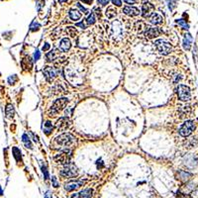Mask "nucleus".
<instances>
[{
    "label": "nucleus",
    "mask_w": 198,
    "mask_h": 198,
    "mask_svg": "<svg viewBox=\"0 0 198 198\" xmlns=\"http://www.w3.org/2000/svg\"><path fill=\"white\" fill-rule=\"evenodd\" d=\"M45 198H52V195H51V193H50L49 191H47V193L45 194Z\"/></svg>",
    "instance_id": "nucleus-41"
},
{
    "label": "nucleus",
    "mask_w": 198,
    "mask_h": 198,
    "mask_svg": "<svg viewBox=\"0 0 198 198\" xmlns=\"http://www.w3.org/2000/svg\"><path fill=\"white\" fill-rule=\"evenodd\" d=\"M40 57H41L40 52H39V51H36L35 54H34V59H35V61H38V60L40 59Z\"/></svg>",
    "instance_id": "nucleus-36"
},
{
    "label": "nucleus",
    "mask_w": 198,
    "mask_h": 198,
    "mask_svg": "<svg viewBox=\"0 0 198 198\" xmlns=\"http://www.w3.org/2000/svg\"><path fill=\"white\" fill-rule=\"evenodd\" d=\"M177 96L178 99L181 101H189L191 99L190 88L186 85L180 84L177 87Z\"/></svg>",
    "instance_id": "nucleus-7"
},
{
    "label": "nucleus",
    "mask_w": 198,
    "mask_h": 198,
    "mask_svg": "<svg viewBox=\"0 0 198 198\" xmlns=\"http://www.w3.org/2000/svg\"><path fill=\"white\" fill-rule=\"evenodd\" d=\"M68 15H70V18L72 19V21H74V22L80 20V18H81V13L79 11H77L76 9H70Z\"/></svg>",
    "instance_id": "nucleus-17"
},
{
    "label": "nucleus",
    "mask_w": 198,
    "mask_h": 198,
    "mask_svg": "<svg viewBox=\"0 0 198 198\" xmlns=\"http://www.w3.org/2000/svg\"><path fill=\"white\" fill-rule=\"evenodd\" d=\"M5 114H6V117L8 119H12L14 117V114H15V110H14V107L11 104H8L5 108Z\"/></svg>",
    "instance_id": "nucleus-18"
},
{
    "label": "nucleus",
    "mask_w": 198,
    "mask_h": 198,
    "mask_svg": "<svg viewBox=\"0 0 198 198\" xmlns=\"http://www.w3.org/2000/svg\"><path fill=\"white\" fill-rule=\"evenodd\" d=\"M22 141H23V143H24L26 148H33V145H32V143H31V140H30V138L28 137L27 134H24L22 136Z\"/></svg>",
    "instance_id": "nucleus-21"
},
{
    "label": "nucleus",
    "mask_w": 198,
    "mask_h": 198,
    "mask_svg": "<svg viewBox=\"0 0 198 198\" xmlns=\"http://www.w3.org/2000/svg\"><path fill=\"white\" fill-rule=\"evenodd\" d=\"M68 103V99L66 97H62V98H59L54 102V104L52 105L51 109H50V115H57L59 114L60 112L62 111L64 109V107L66 106V104Z\"/></svg>",
    "instance_id": "nucleus-2"
},
{
    "label": "nucleus",
    "mask_w": 198,
    "mask_h": 198,
    "mask_svg": "<svg viewBox=\"0 0 198 198\" xmlns=\"http://www.w3.org/2000/svg\"><path fill=\"white\" fill-rule=\"evenodd\" d=\"M155 46H156L157 50L160 52V54L163 56H167L173 52V47L169 43L165 42L163 40H158L155 42Z\"/></svg>",
    "instance_id": "nucleus-5"
},
{
    "label": "nucleus",
    "mask_w": 198,
    "mask_h": 198,
    "mask_svg": "<svg viewBox=\"0 0 198 198\" xmlns=\"http://www.w3.org/2000/svg\"><path fill=\"white\" fill-rule=\"evenodd\" d=\"M161 31L159 28L157 27H147L145 31V36L148 39H153V38H156V37H159L161 35Z\"/></svg>",
    "instance_id": "nucleus-10"
},
{
    "label": "nucleus",
    "mask_w": 198,
    "mask_h": 198,
    "mask_svg": "<svg viewBox=\"0 0 198 198\" xmlns=\"http://www.w3.org/2000/svg\"><path fill=\"white\" fill-rule=\"evenodd\" d=\"M110 35L113 37L114 40H120L123 35V25L121 21L115 20L111 24V33Z\"/></svg>",
    "instance_id": "nucleus-3"
},
{
    "label": "nucleus",
    "mask_w": 198,
    "mask_h": 198,
    "mask_svg": "<svg viewBox=\"0 0 198 198\" xmlns=\"http://www.w3.org/2000/svg\"><path fill=\"white\" fill-rule=\"evenodd\" d=\"M96 21V18H95V15H94V13H90L89 15H88L87 19H86V22L88 25H93L94 23H95Z\"/></svg>",
    "instance_id": "nucleus-26"
},
{
    "label": "nucleus",
    "mask_w": 198,
    "mask_h": 198,
    "mask_svg": "<svg viewBox=\"0 0 198 198\" xmlns=\"http://www.w3.org/2000/svg\"><path fill=\"white\" fill-rule=\"evenodd\" d=\"M191 42H192V38H191L190 34H186L185 37H184V40H183V47L184 49L188 51L191 47Z\"/></svg>",
    "instance_id": "nucleus-20"
},
{
    "label": "nucleus",
    "mask_w": 198,
    "mask_h": 198,
    "mask_svg": "<svg viewBox=\"0 0 198 198\" xmlns=\"http://www.w3.org/2000/svg\"><path fill=\"white\" fill-rule=\"evenodd\" d=\"M84 184L83 181H78V180H70L68 181V183L66 184L64 188H66V191H74V190H76L78 189L80 186H82Z\"/></svg>",
    "instance_id": "nucleus-12"
},
{
    "label": "nucleus",
    "mask_w": 198,
    "mask_h": 198,
    "mask_svg": "<svg viewBox=\"0 0 198 198\" xmlns=\"http://www.w3.org/2000/svg\"><path fill=\"white\" fill-rule=\"evenodd\" d=\"M43 72H44L45 77L47 78V80L53 81L54 78H55L58 75V74H59V70L52 68V66H46V68L43 70Z\"/></svg>",
    "instance_id": "nucleus-8"
},
{
    "label": "nucleus",
    "mask_w": 198,
    "mask_h": 198,
    "mask_svg": "<svg viewBox=\"0 0 198 198\" xmlns=\"http://www.w3.org/2000/svg\"><path fill=\"white\" fill-rule=\"evenodd\" d=\"M41 169H42V171H43V173H44V175H45V179H49V173H48V171H47V167H46V165H43L42 163H41Z\"/></svg>",
    "instance_id": "nucleus-28"
},
{
    "label": "nucleus",
    "mask_w": 198,
    "mask_h": 198,
    "mask_svg": "<svg viewBox=\"0 0 198 198\" xmlns=\"http://www.w3.org/2000/svg\"><path fill=\"white\" fill-rule=\"evenodd\" d=\"M105 14H106L107 18L112 19V18H114V17L116 16V14H117V10H116V8L114 7V6H110V7L107 8L106 13H105Z\"/></svg>",
    "instance_id": "nucleus-19"
},
{
    "label": "nucleus",
    "mask_w": 198,
    "mask_h": 198,
    "mask_svg": "<svg viewBox=\"0 0 198 198\" xmlns=\"http://www.w3.org/2000/svg\"><path fill=\"white\" fill-rule=\"evenodd\" d=\"M79 1L83 2V3H85V4H88V5H91V4L93 3V0H79Z\"/></svg>",
    "instance_id": "nucleus-38"
},
{
    "label": "nucleus",
    "mask_w": 198,
    "mask_h": 198,
    "mask_svg": "<svg viewBox=\"0 0 198 198\" xmlns=\"http://www.w3.org/2000/svg\"><path fill=\"white\" fill-rule=\"evenodd\" d=\"M150 21L152 24L154 25H161V23H163V17L161 16L160 14H158V13H153L152 16L150 17Z\"/></svg>",
    "instance_id": "nucleus-16"
},
{
    "label": "nucleus",
    "mask_w": 198,
    "mask_h": 198,
    "mask_svg": "<svg viewBox=\"0 0 198 198\" xmlns=\"http://www.w3.org/2000/svg\"><path fill=\"white\" fill-rule=\"evenodd\" d=\"M46 58H47V61L48 62H53L58 58V55H57V53H56V51H52V52H49V53L47 54Z\"/></svg>",
    "instance_id": "nucleus-23"
},
{
    "label": "nucleus",
    "mask_w": 198,
    "mask_h": 198,
    "mask_svg": "<svg viewBox=\"0 0 198 198\" xmlns=\"http://www.w3.org/2000/svg\"><path fill=\"white\" fill-rule=\"evenodd\" d=\"M66 33H68L70 37L74 38L75 35L77 34V32H76V30H75L74 27H68V28H66Z\"/></svg>",
    "instance_id": "nucleus-27"
},
{
    "label": "nucleus",
    "mask_w": 198,
    "mask_h": 198,
    "mask_svg": "<svg viewBox=\"0 0 198 198\" xmlns=\"http://www.w3.org/2000/svg\"><path fill=\"white\" fill-rule=\"evenodd\" d=\"M60 175L62 176V177H66V178L74 177V176L77 175V167H75V165L72 163H68V165H64V169L61 171Z\"/></svg>",
    "instance_id": "nucleus-4"
},
{
    "label": "nucleus",
    "mask_w": 198,
    "mask_h": 198,
    "mask_svg": "<svg viewBox=\"0 0 198 198\" xmlns=\"http://www.w3.org/2000/svg\"><path fill=\"white\" fill-rule=\"evenodd\" d=\"M55 160L57 163H61V165H68V163H70V155H68V152H62L61 153V154L57 155V156L55 157Z\"/></svg>",
    "instance_id": "nucleus-11"
},
{
    "label": "nucleus",
    "mask_w": 198,
    "mask_h": 198,
    "mask_svg": "<svg viewBox=\"0 0 198 198\" xmlns=\"http://www.w3.org/2000/svg\"><path fill=\"white\" fill-rule=\"evenodd\" d=\"M76 26H77V27H80L81 29H85V28H86V26H85V24H84V23H83V22H79V23H77Z\"/></svg>",
    "instance_id": "nucleus-39"
},
{
    "label": "nucleus",
    "mask_w": 198,
    "mask_h": 198,
    "mask_svg": "<svg viewBox=\"0 0 198 198\" xmlns=\"http://www.w3.org/2000/svg\"><path fill=\"white\" fill-rule=\"evenodd\" d=\"M53 125H52L51 122H46L45 123V126H44V132L46 133V135H50L53 131Z\"/></svg>",
    "instance_id": "nucleus-24"
},
{
    "label": "nucleus",
    "mask_w": 198,
    "mask_h": 198,
    "mask_svg": "<svg viewBox=\"0 0 198 198\" xmlns=\"http://www.w3.org/2000/svg\"><path fill=\"white\" fill-rule=\"evenodd\" d=\"M190 176H191L190 173H186V171H179V173H178V177H179V179L183 180V181H185V180H187L189 177H190Z\"/></svg>",
    "instance_id": "nucleus-25"
},
{
    "label": "nucleus",
    "mask_w": 198,
    "mask_h": 198,
    "mask_svg": "<svg viewBox=\"0 0 198 198\" xmlns=\"http://www.w3.org/2000/svg\"><path fill=\"white\" fill-rule=\"evenodd\" d=\"M18 79V77H17V75L16 74H14V75H12V76H10L9 78H8V82L10 83V84H14L15 83V81Z\"/></svg>",
    "instance_id": "nucleus-30"
},
{
    "label": "nucleus",
    "mask_w": 198,
    "mask_h": 198,
    "mask_svg": "<svg viewBox=\"0 0 198 198\" xmlns=\"http://www.w3.org/2000/svg\"><path fill=\"white\" fill-rule=\"evenodd\" d=\"M108 1H109V0H108Z\"/></svg>",
    "instance_id": "nucleus-44"
},
{
    "label": "nucleus",
    "mask_w": 198,
    "mask_h": 198,
    "mask_svg": "<svg viewBox=\"0 0 198 198\" xmlns=\"http://www.w3.org/2000/svg\"><path fill=\"white\" fill-rule=\"evenodd\" d=\"M70 120H68V118H66V117H62V118H60V119L58 120L57 128H58V130H60V131H64V130H66L68 127H70Z\"/></svg>",
    "instance_id": "nucleus-13"
},
{
    "label": "nucleus",
    "mask_w": 198,
    "mask_h": 198,
    "mask_svg": "<svg viewBox=\"0 0 198 198\" xmlns=\"http://www.w3.org/2000/svg\"><path fill=\"white\" fill-rule=\"evenodd\" d=\"M70 47H72V43L68 38H64L60 43V50L62 52H68L70 49Z\"/></svg>",
    "instance_id": "nucleus-15"
},
{
    "label": "nucleus",
    "mask_w": 198,
    "mask_h": 198,
    "mask_svg": "<svg viewBox=\"0 0 198 198\" xmlns=\"http://www.w3.org/2000/svg\"><path fill=\"white\" fill-rule=\"evenodd\" d=\"M125 2H126L127 4H135L137 3L138 0H124Z\"/></svg>",
    "instance_id": "nucleus-40"
},
{
    "label": "nucleus",
    "mask_w": 198,
    "mask_h": 198,
    "mask_svg": "<svg viewBox=\"0 0 198 198\" xmlns=\"http://www.w3.org/2000/svg\"><path fill=\"white\" fill-rule=\"evenodd\" d=\"M72 198H79V193H74V194H72Z\"/></svg>",
    "instance_id": "nucleus-42"
},
{
    "label": "nucleus",
    "mask_w": 198,
    "mask_h": 198,
    "mask_svg": "<svg viewBox=\"0 0 198 198\" xmlns=\"http://www.w3.org/2000/svg\"><path fill=\"white\" fill-rule=\"evenodd\" d=\"M66 1H68V0H59L60 3H62V2H66Z\"/></svg>",
    "instance_id": "nucleus-43"
},
{
    "label": "nucleus",
    "mask_w": 198,
    "mask_h": 198,
    "mask_svg": "<svg viewBox=\"0 0 198 198\" xmlns=\"http://www.w3.org/2000/svg\"><path fill=\"white\" fill-rule=\"evenodd\" d=\"M176 23H177V24L179 25V26H181V27L183 28V29H185V30L188 29V24H186L185 21H183V20H181V19H180V20H177V21H176Z\"/></svg>",
    "instance_id": "nucleus-29"
},
{
    "label": "nucleus",
    "mask_w": 198,
    "mask_h": 198,
    "mask_svg": "<svg viewBox=\"0 0 198 198\" xmlns=\"http://www.w3.org/2000/svg\"><path fill=\"white\" fill-rule=\"evenodd\" d=\"M39 28H40V25H39L38 23H37V24H36V23L34 22V23H33V25L31 26V31H37V30L39 29Z\"/></svg>",
    "instance_id": "nucleus-32"
},
{
    "label": "nucleus",
    "mask_w": 198,
    "mask_h": 198,
    "mask_svg": "<svg viewBox=\"0 0 198 198\" xmlns=\"http://www.w3.org/2000/svg\"><path fill=\"white\" fill-rule=\"evenodd\" d=\"M195 130V123L193 121H185L179 128V135L182 137H188Z\"/></svg>",
    "instance_id": "nucleus-6"
},
{
    "label": "nucleus",
    "mask_w": 198,
    "mask_h": 198,
    "mask_svg": "<svg viewBox=\"0 0 198 198\" xmlns=\"http://www.w3.org/2000/svg\"><path fill=\"white\" fill-rule=\"evenodd\" d=\"M112 3H113L115 6H118V7L122 5V1H121V0H112Z\"/></svg>",
    "instance_id": "nucleus-34"
},
{
    "label": "nucleus",
    "mask_w": 198,
    "mask_h": 198,
    "mask_svg": "<svg viewBox=\"0 0 198 198\" xmlns=\"http://www.w3.org/2000/svg\"><path fill=\"white\" fill-rule=\"evenodd\" d=\"M98 1V3L99 4H101V5L102 6H105V5H107V4H108V0H97Z\"/></svg>",
    "instance_id": "nucleus-37"
},
{
    "label": "nucleus",
    "mask_w": 198,
    "mask_h": 198,
    "mask_svg": "<svg viewBox=\"0 0 198 198\" xmlns=\"http://www.w3.org/2000/svg\"><path fill=\"white\" fill-rule=\"evenodd\" d=\"M92 189H84L79 193V198H91Z\"/></svg>",
    "instance_id": "nucleus-22"
},
{
    "label": "nucleus",
    "mask_w": 198,
    "mask_h": 198,
    "mask_svg": "<svg viewBox=\"0 0 198 198\" xmlns=\"http://www.w3.org/2000/svg\"><path fill=\"white\" fill-rule=\"evenodd\" d=\"M50 48H51V46H50V44H48V43H46V44H45V46H43L42 51H43V52H47V51H49Z\"/></svg>",
    "instance_id": "nucleus-35"
},
{
    "label": "nucleus",
    "mask_w": 198,
    "mask_h": 198,
    "mask_svg": "<svg viewBox=\"0 0 198 198\" xmlns=\"http://www.w3.org/2000/svg\"><path fill=\"white\" fill-rule=\"evenodd\" d=\"M76 6H77V7L79 8V9L81 10V12H83V13H84V14H87V13H88V10L86 9V8H84V7H83V6L81 5L80 3H76Z\"/></svg>",
    "instance_id": "nucleus-31"
},
{
    "label": "nucleus",
    "mask_w": 198,
    "mask_h": 198,
    "mask_svg": "<svg viewBox=\"0 0 198 198\" xmlns=\"http://www.w3.org/2000/svg\"><path fill=\"white\" fill-rule=\"evenodd\" d=\"M123 12L124 14L128 15L130 17H135L140 14V10L138 8L134 7V6H125L123 8Z\"/></svg>",
    "instance_id": "nucleus-14"
},
{
    "label": "nucleus",
    "mask_w": 198,
    "mask_h": 198,
    "mask_svg": "<svg viewBox=\"0 0 198 198\" xmlns=\"http://www.w3.org/2000/svg\"><path fill=\"white\" fill-rule=\"evenodd\" d=\"M75 142V138L70 134H62L55 139L54 143L61 148H68Z\"/></svg>",
    "instance_id": "nucleus-1"
},
{
    "label": "nucleus",
    "mask_w": 198,
    "mask_h": 198,
    "mask_svg": "<svg viewBox=\"0 0 198 198\" xmlns=\"http://www.w3.org/2000/svg\"><path fill=\"white\" fill-rule=\"evenodd\" d=\"M52 181H53V185H54V187H56V188H57V187H59V183H58L57 178H56L55 176H53V177H52Z\"/></svg>",
    "instance_id": "nucleus-33"
},
{
    "label": "nucleus",
    "mask_w": 198,
    "mask_h": 198,
    "mask_svg": "<svg viewBox=\"0 0 198 198\" xmlns=\"http://www.w3.org/2000/svg\"><path fill=\"white\" fill-rule=\"evenodd\" d=\"M155 9V7L152 5L151 3H148V2L145 1L143 3V6H142V15H143L144 18H150L151 16H152L153 12Z\"/></svg>",
    "instance_id": "nucleus-9"
}]
</instances>
